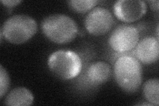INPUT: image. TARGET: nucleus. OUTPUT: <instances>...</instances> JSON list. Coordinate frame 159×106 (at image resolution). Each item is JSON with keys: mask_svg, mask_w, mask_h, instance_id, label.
Listing matches in <instances>:
<instances>
[{"mask_svg": "<svg viewBox=\"0 0 159 106\" xmlns=\"http://www.w3.org/2000/svg\"><path fill=\"white\" fill-rule=\"evenodd\" d=\"M114 76L123 91L133 94L137 92L142 83V67L139 60L130 54H123L115 62Z\"/></svg>", "mask_w": 159, "mask_h": 106, "instance_id": "nucleus-1", "label": "nucleus"}, {"mask_svg": "<svg viewBox=\"0 0 159 106\" xmlns=\"http://www.w3.org/2000/svg\"><path fill=\"white\" fill-rule=\"evenodd\" d=\"M43 34L50 41L57 44H66L75 39L78 25L73 19L64 14H52L41 23Z\"/></svg>", "mask_w": 159, "mask_h": 106, "instance_id": "nucleus-2", "label": "nucleus"}, {"mask_svg": "<svg viewBox=\"0 0 159 106\" xmlns=\"http://www.w3.org/2000/svg\"><path fill=\"white\" fill-rule=\"evenodd\" d=\"M37 25L33 18L26 15H16L8 18L2 25L1 35L12 44H23L37 33Z\"/></svg>", "mask_w": 159, "mask_h": 106, "instance_id": "nucleus-3", "label": "nucleus"}, {"mask_svg": "<svg viewBox=\"0 0 159 106\" xmlns=\"http://www.w3.org/2000/svg\"><path fill=\"white\" fill-rule=\"evenodd\" d=\"M48 67L58 78L68 80L76 78L81 72L82 62L75 52L60 50L50 55Z\"/></svg>", "mask_w": 159, "mask_h": 106, "instance_id": "nucleus-4", "label": "nucleus"}, {"mask_svg": "<svg viewBox=\"0 0 159 106\" xmlns=\"http://www.w3.org/2000/svg\"><path fill=\"white\" fill-rule=\"evenodd\" d=\"M139 41V32L137 27L131 25H121L113 30L108 43L117 53L125 54L135 48Z\"/></svg>", "mask_w": 159, "mask_h": 106, "instance_id": "nucleus-5", "label": "nucleus"}, {"mask_svg": "<svg viewBox=\"0 0 159 106\" xmlns=\"http://www.w3.org/2000/svg\"><path fill=\"white\" fill-rule=\"evenodd\" d=\"M114 24V19L109 10L102 7L92 9L85 18L84 25L89 33L100 36L110 31Z\"/></svg>", "mask_w": 159, "mask_h": 106, "instance_id": "nucleus-6", "label": "nucleus"}, {"mask_svg": "<svg viewBox=\"0 0 159 106\" xmlns=\"http://www.w3.org/2000/svg\"><path fill=\"white\" fill-rule=\"evenodd\" d=\"M147 4L141 0H119L113 6L115 16L126 23L136 21L147 12Z\"/></svg>", "mask_w": 159, "mask_h": 106, "instance_id": "nucleus-7", "label": "nucleus"}, {"mask_svg": "<svg viewBox=\"0 0 159 106\" xmlns=\"http://www.w3.org/2000/svg\"><path fill=\"white\" fill-rule=\"evenodd\" d=\"M158 39L147 37L139 42L134 51V56L145 64H151L158 60Z\"/></svg>", "mask_w": 159, "mask_h": 106, "instance_id": "nucleus-8", "label": "nucleus"}, {"mask_svg": "<svg viewBox=\"0 0 159 106\" xmlns=\"http://www.w3.org/2000/svg\"><path fill=\"white\" fill-rule=\"evenodd\" d=\"M111 75V68L109 64L97 61L91 64L86 71V78L92 85H100L108 81Z\"/></svg>", "mask_w": 159, "mask_h": 106, "instance_id": "nucleus-9", "label": "nucleus"}, {"mask_svg": "<svg viewBox=\"0 0 159 106\" xmlns=\"http://www.w3.org/2000/svg\"><path fill=\"white\" fill-rule=\"evenodd\" d=\"M34 101L33 94L27 88L18 87L13 89L5 99L4 104L11 106L31 105Z\"/></svg>", "mask_w": 159, "mask_h": 106, "instance_id": "nucleus-10", "label": "nucleus"}, {"mask_svg": "<svg viewBox=\"0 0 159 106\" xmlns=\"http://www.w3.org/2000/svg\"><path fill=\"white\" fill-rule=\"evenodd\" d=\"M159 80L158 78L149 79L143 85V94L146 99L152 105H158Z\"/></svg>", "mask_w": 159, "mask_h": 106, "instance_id": "nucleus-11", "label": "nucleus"}, {"mask_svg": "<svg viewBox=\"0 0 159 106\" xmlns=\"http://www.w3.org/2000/svg\"><path fill=\"white\" fill-rule=\"evenodd\" d=\"M98 3V0H72L68 2L70 7L74 12L80 13L91 11Z\"/></svg>", "mask_w": 159, "mask_h": 106, "instance_id": "nucleus-12", "label": "nucleus"}, {"mask_svg": "<svg viewBox=\"0 0 159 106\" xmlns=\"http://www.w3.org/2000/svg\"><path fill=\"white\" fill-rule=\"evenodd\" d=\"M9 86V76L6 68L0 66V98H3Z\"/></svg>", "mask_w": 159, "mask_h": 106, "instance_id": "nucleus-13", "label": "nucleus"}, {"mask_svg": "<svg viewBox=\"0 0 159 106\" xmlns=\"http://www.w3.org/2000/svg\"><path fill=\"white\" fill-rule=\"evenodd\" d=\"M21 2V1H19V0H11V1L10 0H2V3L5 6L8 7H15Z\"/></svg>", "mask_w": 159, "mask_h": 106, "instance_id": "nucleus-14", "label": "nucleus"}, {"mask_svg": "<svg viewBox=\"0 0 159 106\" xmlns=\"http://www.w3.org/2000/svg\"><path fill=\"white\" fill-rule=\"evenodd\" d=\"M149 6H150V7L153 11L158 12V4L159 2L158 1H149Z\"/></svg>", "mask_w": 159, "mask_h": 106, "instance_id": "nucleus-15", "label": "nucleus"}, {"mask_svg": "<svg viewBox=\"0 0 159 106\" xmlns=\"http://www.w3.org/2000/svg\"><path fill=\"white\" fill-rule=\"evenodd\" d=\"M139 105H152L151 103H143V104H139Z\"/></svg>", "mask_w": 159, "mask_h": 106, "instance_id": "nucleus-16", "label": "nucleus"}]
</instances>
